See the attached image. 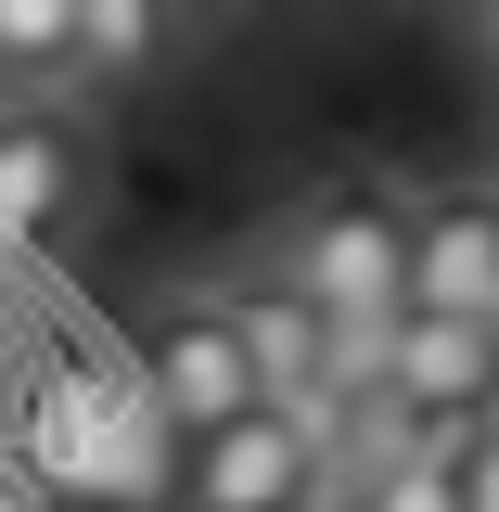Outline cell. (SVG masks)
<instances>
[{
  "label": "cell",
  "instance_id": "15",
  "mask_svg": "<svg viewBox=\"0 0 499 512\" xmlns=\"http://www.w3.org/2000/svg\"><path fill=\"white\" fill-rule=\"evenodd\" d=\"M487 333H499V295H487Z\"/></svg>",
  "mask_w": 499,
  "mask_h": 512
},
{
  "label": "cell",
  "instance_id": "2",
  "mask_svg": "<svg viewBox=\"0 0 499 512\" xmlns=\"http://www.w3.org/2000/svg\"><path fill=\"white\" fill-rule=\"evenodd\" d=\"M320 320H397L410 308V205L384 180H333L282 218V256H269Z\"/></svg>",
  "mask_w": 499,
  "mask_h": 512
},
{
  "label": "cell",
  "instance_id": "12",
  "mask_svg": "<svg viewBox=\"0 0 499 512\" xmlns=\"http://www.w3.org/2000/svg\"><path fill=\"white\" fill-rule=\"evenodd\" d=\"M474 39H487V64H499V0H474Z\"/></svg>",
  "mask_w": 499,
  "mask_h": 512
},
{
  "label": "cell",
  "instance_id": "11",
  "mask_svg": "<svg viewBox=\"0 0 499 512\" xmlns=\"http://www.w3.org/2000/svg\"><path fill=\"white\" fill-rule=\"evenodd\" d=\"M448 487H461V512H499V436H487V423L461 436V461H448Z\"/></svg>",
  "mask_w": 499,
  "mask_h": 512
},
{
  "label": "cell",
  "instance_id": "4",
  "mask_svg": "<svg viewBox=\"0 0 499 512\" xmlns=\"http://www.w3.org/2000/svg\"><path fill=\"white\" fill-rule=\"evenodd\" d=\"M128 359H141V384H154L167 436H205V423H231V410H256V397H269L218 295H180V308H154V333H141Z\"/></svg>",
  "mask_w": 499,
  "mask_h": 512
},
{
  "label": "cell",
  "instance_id": "9",
  "mask_svg": "<svg viewBox=\"0 0 499 512\" xmlns=\"http://www.w3.org/2000/svg\"><path fill=\"white\" fill-rule=\"evenodd\" d=\"M77 0H0V90H64Z\"/></svg>",
  "mask_w": 499,
  "mask_h": 512
},
{
  "label": "cell",
  "instance_id": "5",
  "mask_svg": "<svg viewBox=\"0 0 499 512\" xmlns=\"http://www.w3.org/2000/svg\"><path fill=\"white\" fill-rule=\"evenodd\" d=\"M487 384H499V333L474 308H397V333H384V397L410 423H474Z\"/></svg>",
  "mask_w": 499,
  "mask_h": 512
},
{
  "label": "cell",
  "instance_id": "6",
  "mask_svg": "<svg viewBox=\"0 0 499 512\" xmlns=\"http://www.w3.org/2000/svg\"><path fill=\"white\" fill-rule=\"evenodd\" d=\"M218 308H231V333H244V359L256 384L295 410V423H320L333 410V320L282 282V269H256V282H218Z\"/></svg>",
  "mask_w": 499,
  "mask_h": 512
},
{
  "label": "cell",
  "instance_id": "13",
  "mask_svg": "<svg viewBox=\"0 0 499 512\" xmlns=\"http://www.w3.org/2000/svg\"><path fill=\"white\" fill-rule=\"evenodd\" d=\"M474 423H487V436H499V384H487V410H474Z\"/></svg>",
  "mask_w": 499,
  "mask_h": 512
},
{
  "label": "cell",
  "instance_id": "3",
  "mask_svg": "<svg viewBox=\"0 0 499 512\" xmlns=\"http://www.w3.org/2000/svg\"><path fill=\"white\" fill-rule=\"evenodd\" d=\"M308 474H320V436L282 397L180 436V512H308Z\"/></svg>",
  "mask_w": 499,
  "mask_h": 512
},
{
  "label": "cell",
  "instance_id": "14",
  "mask_svg": "<svg viewBox=\"0 0 499 512\" xmlns=\"http://www.w3.org/2000/svg\"><path fill=\"white\" fill-rule=\"evenodd\" d=\"M180 13H218V0H180Z\"/></svg>",
  "mask_w": 499,
  "mask_h": 512
},
{
  "label": "cell",
  "instance_id": "8",
  "mask_svg": "<svg viewBox=\"0 0 499 512\" xmlns=\"http://www.w3.org/2000/svg\"><path fill=\"white\" fill-rule=\"evenodd\" d=\"M167 52H180V0H77L64 90H141Z\"/></svg>",
  "mask_w": 499,
  "mask_h": 512
},
{
  "label": "cell",
  "instance_id": "7",
  "mask_svg": "<svg viewBox=\"0 0 499 512\" xmlns=\"http://www.w3.org/2000/svg\"><path fill=\"white\" fill-rule=\"evenodd\" d=\"M499 295V192H423L410 205V308H474Z\"/></svg>",
  "mask_w": 499,
  "mask_h": 512
},
{
  "label": "cell",
  "instance_id": "10",
  "mask_svg": "<svg viewBox=\"0 0 499 512\" xmlns=\"http://www.w3.org/2000/svg\"><path fill=\"white\" fill-rule=\"evenodd\" d=\"M359 512H461V487H448V461H436V448H397L372 487H359Z\"/></svg>",
  "mask_w": 499,
  "mask_h": 512
},
{
  "label": "cell",
  "instance_id": "1",
  "mask_svg": "<svg viewBox=\"0 0 499 512\" xmlns=\"http://www.w3.org/2000/svg\"><path fill=\"white\" fill-rule=\"evenodd\" d=\"M13 461H26V487H52V500H180V436H167V410H154V384L141 359H52V372L26 384V423H13Z\"/></svg>",
  "mask_w": 499,
  "mask_h": 512
}]
</instances>
